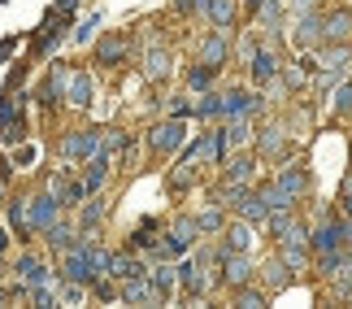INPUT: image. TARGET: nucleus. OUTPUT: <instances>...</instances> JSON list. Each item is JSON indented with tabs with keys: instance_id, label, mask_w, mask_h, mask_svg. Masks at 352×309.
<instances>
[{
	"instance_id": "nucleus-31",
	"label": "nucleus",
	"mask_w": 352,
	"mask_h": 309,
	"mask_svg": "<svg viewBox=\"0 0 352 309\" xmlns=\"http://www.w3.org/2000/svg\"><path fill=\"white\" fill-rule=\"evenodd\" d=\"M235 305H239V309H256V305H265V292H252L248 284H243L239 297H235Z\"/></svg>"
},
{
	"instance_id": "nucleus-5",
	"label": "nucleus",
	"mask_w": 352,
	"mask_h": 309,
	"mask_svg": "<svg viewBox=\"0 0 352 309\" xmlns=\"http://www.w3.org/2000/svg\"><path fill=\"white\" fill-rule=\"evenodd\" d=\"M65 18H70V13H61V9L48 13V22L39 26V35H35V57H48V52L65 39Z\"/></svg>"
},
{
	"instance_id": "nucleus-22",
	"label": "nucleus",
	"mask_w": 352,
	"mask_h": 309,
	"mask_svg": "<svg viewBox=\"0 0 352 309\" xmlns=\"http://www.w3.org/2000/svg\"><path fill=\"white\" fill-rule=\"evenodd\" d=\"M213 74H218V65H192V70H187V92H205L209 83H213Z\"/></svg>"
},
{
	"instance_id": "nucleus-20",
	"label": "nucleus",
	"mask_w": 352,
	"mask_h": 309,
	"mask_svg": "<svg viewBox=\"0 0 352 309\" xmlns=\"http://www.w3.org/2000/svg\"><path fill=\"white\" fill-rule=\"evenodd\" d=\"M252 105H256V100L248 96V92H226V96H222V114H226V118H243Z\"/></svg>"
},
{
	"instance_id": "nucleus-38",
	"label": "nucleus",
	"mask_w": 352,
	"mask_h": 309,
	"mask_svg": "<svg viewBox=\"0 0 352 309\" xmlns=\"http://www.w3.org/2000/svg\"><path fill=\"white\" fill-rule=\"evenodd\" d=\"M148 231H153V222H144L140 231H135V239H131V244H135V248H148V244H153V235H148Z\"/></svg>"
},
{
	"instance_id": "nucleus-24",
	"label": "nucleus",
	"mask_w": 352,
	"mask_h": 309,
	"mask_svg": "<svg viewBox=\"0 0 352 309\" xmlns=\"http://www.w3.org/2000/svg\"><path fill=\"white\" fill-rule=\"evenodd\" d=\"M278 187L296 200V196L305 192V170H283V174H278Z\"/></svg>"
},
{
	"instance_id": "nucleus-29",
	"label": "nucleus",
	"mask_w": 352,
	"mask_h": 309,
	"mask_svg": "<svg viewBox=\"0 0 352 309\" xmlns=\"http://www.w3.org/2000/svg\"><path fill=\"white\" fill-rule=\"evenodd\" d=\"M248 122H243V118H231V122H226V144H231V149H235V144H243V140H248Z\"/></svg>"
},
{
	"instance_id": "nucleus-43",
	"label": "nucleus",
	"mask_w": 352,
	"mask_h": 309,
	"mask_svg": "<svg viewBox=\"0 0 352 309\" xmlns=\"http://www.w3.org/2000/svg\"><path fill=\"white\" fill-rule=\"evenodd\" d=\"M309 5H314V0H292V9H296V13H309Z\"/></svg>"
},
{
	"instance_id": "nucleus-4",
	"label": "nucleus",
	"mask_w": 352,
	"mask_h": 309,
	"mask_svg": "<svg viewBox=\"0 0 352 309\" xmlns=\"http://www.w3.org/2000/svg\"><path fill=\"white\" fill-rule=\"evenodd\" d=\"M70 74H74V70H65V65H52L48 78L35 87V100H39V105H48V109H52V105H61V100H65V92H70Z\"/></svg>"
},
{
	"instance_id": "nucleus-11",
	"label": "nucleus",
	"mask_w": 352,
	"mask_h": 309,
	"mask_svg": "<svg viewBox=\"0 0 352 309\" xmlns=\"http://www.w3.org/2000/svg\"><path fill=\"white\" fill-rule=\"evenodd\" d=\"M91 96H96V83H91L83 70H74V74H70V92H65V100H70L74 109H87Z\"/></svg>"
},
{
	"instance_id": "nucleus-13",
	"label": "nucleus",
	"mask_w": 352,
	"mask_h": 309,
	"mask_svg": "<svg viewBox=\"0 0 352 309\" xmlns=\"http://www.w3.org/2000/svg\"><path fill=\"white\" fill-rule=\"evenodd\" d=\"M344 226L340 222H327V226H318V231H314V248L318 253H340L344 248Z\"/></svg>"
},
{
	"instance_id": "nucleus-32",
	"label": "nucleus",
	"mask_w": 352,
	"mask_h": 309,
	"mask_svg": "<svg viewBox=\"0 0 352 309\" xmlns=\"http://www.w3.org/2000/svg\"><path fill=\"white\" fill-rule=\"evenodd\" d=\"M126 144H131V136H126V131H104V153H122V149H126Z\"/></svg>"
},
{
	"instance_id": "nucleus-46",
	"label": "nucleus",
	"mask_w": 352,
	"mask_h": 309,
	"mask_svg": "<svg viewBox=\"0 0 352 309\" xmlns=\"http://www.w3.org/2000/svg\"><path fill=\"white\" fill-rule=\"evenodd\" d=\"M0 179H9V161L5 157H0Z\"/></svg>"
},
{
	"instance_id": "nucleus-44",
	"label": "nucleus",
	"mask_w": 352,
	"mask_h": 309,
	"mask_svg": "<svg viewBox=\"0 0 352 309\" xmlns=\"http://www.w3.org/2000/svg\"><path fill=\"white\" fill-rule=\"evenodd\" d=\"M74 5H78V0H57V9H61V13H74Z\"/></svg>"
},
{
	"instance_id": "nucleus-47",
	"label": "nucleus",
	"mask_w": 352,
	"mask_h": 309,
	"mask_svg": "<svg viewBox=\"0 0 352 309\" xmlns=\"http://www.w3.org/2000/svg\"><path fill=\"white\" fill-rule=\"evenodd\" d=\"M9 297H13V292H5V288H0V305H5V301H9Z\"/></svg>"
},
{
	"instance_id": "nucleus-45",
	"label": "nucleus",
	"mask_w": 352,
	"mask_h": 309,
	"mask_svg": "<svg viewBox=\"0 0 352 309\" xmlns=\"http://www.w3.org/2000/svg\"><path fill=\"white\" fill-rule=\"evenodd\" d=\"M5 248H9V235H5V226H0V257H5Z\"/></svg>"
},
{
	"instance_id": "nucleus-9",
	"label": "nucleus",
	"mask_w": 352,
	"mask_h": 309,
	"mask_svg": "<svg viewBox=\"0 0 352 309\" xmlns=\"http://www.w3.org/2000/svg\"><path fill=\"white\" fill-rule=\"evenodd\" d=\"M157 305L161 301V292H157V284H153V279H126V284H122V305Z\"/></svg>"
},
{
	"instance_id": "nucleus-23",
	"label": "nucleus",
	"mask_w": 352,
	"mask_h": 309,
	"mask_svg": "<svg viewBox=\"0 0 352 309\" xmlns=\"http://www.w3.org/2000/svg\"><path fill=\"white\" fill-rule=\"evenodd\" d=\"M144 61H148V65H144V74H148V78H166V74H170V52L153 48V52H148Z\"/></svg>"
},
{
	"instance_id": "nucleus-2",
	"label": "nucleus",
	"mask_w": 352,
	"mask_h": 309,
	"mask_svg": "<svg viewBox=\"0 0 352 309\" xmlns=\"http://www.w3.org/2000/svg\"><path fill=\"white\" fill-rule=\"evenodd\" d=\"M196 235H200V222H196V218H179V222L170 226L166 244H157V257H174V253L192 248V244H196Z\"/></svg>"
},
{
	"instance_id": "nucleus-15",
	"label": "nucleus",
	"mask_w": 352,
	"mask_h": 309,
	"mask_svg": "<svg viewBox=\"0 0 352 309\" xmlns=\"http://www.w3.org/2000/svg\"><path fill=\"white\" fill-rule=\"evenodd\" d=\"M122 57H126V39H122V35H104L96 44V61L100 65H118Z\"/></svg>"
},
{
	"instance_id": "nucleus-27",
	"label": "nucleus",
	"mask_w": 352,
	"mask_h": 309,
	"mask_svg": "<svg viewBox=\"0 0 352 309\" xmlns=\"http://www.w3.org/2000/svg\"><path fill=\"white\" fill-rule=\"evenodd\" d=\"M265 284L274 288V292L287 288V262H270V266H265Z\"/></svg>"
},
{
	"instance_id": "nucleus-12",
	"label": "nucleus",
	"mask_w": 352,
	"mask_h": 309,
	"mask_svg": "<svg viewBox=\"0 0 352 309\" xmlns=\"http://www.w3.org/2000/svg\"><path fill=\"white\" fill-rule=\"evenodd\" d=\"M104 275H113V279H122V284H126V279H140L144 275V266L131 257V253H109V266H104Z\"/></svg>"
},
{
	"instance_id": "nucleus-17",
	"label": "nucleus",
	"mask_w": 352,
	"mask_h": 309,
	"mask_svg": "<svg viewBox=\"0 0 352 309\" xmlns=\"http://www.w3.org/2000/svg\"><path fill=\"white\" fill-rule=\"evenodd\" d=\"M248 70H252V78H256V83H270V78L278 74V57L261 48V52H252V65H248Z\"/></svg>"
},
{
	"instance_id": "nucleus-10",
	"label": "nucleus",
	"mask_w": 352,
	"mask_h": 309,
	"mask_svg": "<svg viewBox=\"0 0 352 309\" xmlns=\"http://www.w3.org/2000/svg\"><path fill=\"white\" fill-rule=\"evenodd\" d=\"M18 279H22V284H31V288H44V284H52L57 275H52L48 266L35 257V253H22V257H18Z\"/></svg>"
},
{
	"instance_id": "nucleus-1",
	"label": "nucleus",
	"mask_w": 352,
	"mask_h": 309,
	"mask_svg": "<svg viewBox=\"0 0 352 309\" xmlns=\"http://www.w3.org/2000/svg\"><path fill=\"white\" fill-rule=\"evenodd\" d=\"M104 149V136H100V131H65V136H61V157H70V161H91V157H96Z\"/></svg>"
},
{
	"instance_id": "nucleus-6",
	"label": "nucleus",
	"mask_w": 352,
	"mask_h": 309,
	"mask_svg": "<svg viewBox=\"0 0 352 309\" xmlns=\"http://www.w3.org/2000/svg\"><path fill=\"white\" fill-rule=\"evenodd\" d=\"M57 213H61V200L44 192V196H31V226H35V235H44L52 222H57Z\"/></svg>"
},
{
	"instance_id": "nucleus-41",
	"label": "nucleus",
	"mask_w": 352,
	"mask_h": 309,
	"mask_svg": "<svg viewBox=\"0 0 352 309\" xmlns=\"http://www.w3.org/2000/svg\"><path fill=\"white\" fill-rule=\"evenodd\" d=\"M18 48V35H9V39H0V65H5V57Z\"/></svg>"
},
{
	"instance_id": "nucleus-30",
	"label": "nucleus",
	"mask_w": 352,
	"mask_h": 309,
	"mask_svg": "<svg viewBox=\"0 0 352 309\" xmlns=\"http://www.w3.org/2000/svg\"><path fill=\"white\" fill-rule=\"evenodd\" d=\"M222 166H226L231 179H248V174H252V157H231V161H222Z\"/></svg>"
},
{
	"instance_id": "nucleus-8",
	"label": "nucleus",
	"mask_w": 352,
	"mask_h": 309,
	"mask_svg": "<svg viewBox=\"0 0 352 309\" xmlns=\"http://www.w3.org/2000/svg\"><path fill=\"white\" fill-rule=\"evenodd\" d=\"M231 57V44H226V31H213L200 39V48H196V61H205V65H218L222 70V61Z\"/></svg>"
},
{
	"instance_id": "nucleus-28",
	"label": "nucleus",
	"mask_w": 352,
	"mask_h": 309,
	"mask_svg": "<svg viewBox=\"0 0 352 309\" xmlns=\"http://www.w3.org/2000/svg\"><path fill=\"white\" fill-rule=\"evenodd\" d=\"M196 114H200V118H218V114H222V96H213V92H205V96L196 100Z\"/></svg>"
},
{
	"instance_id": "nucleus-49",
	"label": "nucleus",
	"mask_w": 352,
	"mask_h": 309,
	"mask_svg": "<svg viewBox=\"0 0 352 309\" xmlns=\"http://www.w3.org/2000/svg\"><path fill=\"white\" fill-rule=\"evenodd\" d=\"M0 5H9V0H0Z\"/></svg>"
},
{
	"instance_id": "nucleus-34",
	"label": "nucleus",
	"mask_w": 352,
	"mask_h": 309,
	"mask_svg": "<svg viewBox=\"0 0 352 309\" xmlns=\"http://www.w3.org/2000/svg\"><path fill=\"white\" fill-rule=\"evenodd\" d=\"M91 288H96V297H100V301H118V297H122V288H113L109 279H96Z\"/></svg>"
},
{
	"instance_id": "nucleus-35",
	"label": "nucleus",
	"mask_w": 352,
	"mask_h": 309,
	"mask_svg": "<svg viewBox=\"0 0 352 309\" xmlns=\"http://www.w3.org/2000/svg\"><path fill=\"white\" fill-rule=\"evenodd\" d=\"M83 288H87V284H74V279H70V284H65V288H61V301H65V305H74V301H83Z\"/></svg>"
},
{
	"instance_id": "nucleus-19",
	"label": "nucleus",
	"mask_w": 352,
	"mask_h": 309,
	"mask_svg": "<svg viewBox=\"0 0 352 309\" xmlns=\"http://www.w3.org/2000/svg\"><path fill=\"white\" fill-rule=\"evenodd\" d=\"M352 31V13H331V18H322V39H344Z\"/></svg>"
},
{
	"instance_id": "nucleus-42",
	"label": "nucleus",
	"mask_w": 352,
	"mask_h": 309,
	"mask_svg": "<svg viewBox=\"0 0 352 309\" xmlns=\"http://www.w3.org/2000/svg\"><path fill=\"white\" fill-rule=\"evenodd\" d=\"M344 209L352 213V179H348V187H344Z\"/></svg>"
},
{
	"instance_id": "nucleus-18",
	"label": "nucleus",
	"mask_w": 352,
	"mask_h": 309,
	"mask_svg": "<svg viewBox=\"0 0 352 309\" xmlns=\"http://www.w3.org/2000/svg\"><path fill=\"white\" fill-rule=\"evenodd\" d=\"M235 209H239V213H243L248 222H270V200H265L261 192H256V196H243Z\"/></svg>"
},
{
	"instance_id": "nucleus-16",
	"label": "nucleus",
	"mask_w": 352,
	"mask_h": 309,
	"mask_svg": "<svg viewBox=\"0 0 352 309\" xmlns=\"http://www.w3.org/2000/svg\"><path fill=\"white\" fill-rule=\"evenodd\" d=\"M179 284L192 292V297H200V292H205V270H200L196 257H187V262L179 266Z\"/></svg>"
},
{
	"instance_id": "nucleus-48",
	"label": "nucleus",
	"mask_w": 352,
	"mask_h": 309,
	"mask_svg": "<svg viewBox=\"0 0 352 309\" xmlns=\"http://www.w3.org/2000/svg\"><path fill=\"white\" fill-rule=\"evenodd\" d=\"M0 200H5V179H0Z\"/></svg>"
},
{
	"instance_id": "nucleus-39",
	"label": "nucleus",
	"mask_w": 352,
	"mask_h": 309,
	"mask_svg": "<svg viewBox=\"0 0 352 309\" xmlns=\"http://www.w3.org/2000/svg\"><path fill=\"white\" fill-rule=\"evenodd\" d=\"M170 114H174V118H187V114H196V105H192V100H174Z\"/></svg>"
},
{
	"instance_id": "nucleus-3",
	"label": "nucleus",
	"mask_w": 352,
	"mask_h": 309,
	"mask_svg": "<svg viewBox=\"0 0 352 309\" xmlns=\"http://www.w3.org/2000/svg\"><path fill=\"white\" fill-rule=\"evenodd\" d=\"M183 140H187V122H183V118H170V122H161V127L148 131V149H153V153H174Z\"/></svg>"
},
{
	"instance_id": "nucleus-33",
	"label": "nucleus",
	"mask_w": 352,
	"mask_h": 309,
	"mask_svg": "<svg viewBox=\"0 0 352 309\" xmlns=\"http://www.w3.org/2000/svg\"><path fill=\"white\" fill-rule=\"evenodd\" d=\"M96 26H100V13H91V18H87V22H83V26L74 31V44H87V39L96 35Z\"/></svg>"
},
{
	"instance_id": "nucleus-14",
	"label": "nucleus",
	"mask_w": 352,
	"mask_h": 309,
	"mask_svg": "<svg viewBox=\"0 0 352 309\" xmlns=\"http://www.w3.org/2000/svg\"><path fill=\"white\" fill-rule=\"evenodd\" d=\"M44 239H48L57 253H70L74 244H83V239H78V231H74V226H65V222H52L48 231H44Z\"/></svg>"
},
{
	"instance_id": "nucleus-7",
	"label": "nucleus",
	"mask_w": 352,
	"mask_h": 309,
	"mask_svg": "<svg viewBox=\"0 0 352 309\" xmlns=\"http://www.w3.org/2000/svg\"><path fill=\"white\" fill-rule=\"evenodd\" d=\"M222 279L231 288H243L252 279V262H248V253H226L222 248Z\"/></svg>"
},
{
	"instance_id": "nucleus-26",
	"label": "nucleus",
	"mask_w": 352,
	"mask_h": 309,
	"mask_svg": "<svg viewBox=\"0 0 352 309\" xmlns=\"http://www.w3.org/2000/svg\"><path fill=\"white\" fill-rule=\"evenodd\" d=\"M174 279H179V266H174V270H170V266H157V270H153V284H157V292H161V301L170 297Z\"/></svg>"
},
{
	"instance_id": "nucleus-36",
	"label": "nucleus",
	"mask_w": 352,
	"mask_h": 309,
	"mask_svg": "<svg viewBox=\"0 0 352 309\" xmlns=\"http://www.w3.org/2000/svg\"><path fill=\"white\" fill-rule=\"evenodd\" d=\"M196 222H200V231H218V226H222V213H218V209H209V213H200Z\"/></svg>"
},
{
	"instance_id": "nucleus-21",
	"label": "nucleus",
	"mask_w": 352,
	"mask_h": 309,
	"mask_svg": "<svg viewBox=\"0 0 352 309\" xmlns=\"http://www.w3.org/2000/svg\"><path fill=\"white\" fill-rule=\"evenodd\" d=\"M252 244V231H248V218H243L239 226H231V231H226V239H222V248L226 253H243Z\"/></svg>"
},
{
	"instance_id": "nucleus-40",
	"label": "nucleus",
	"mask_w": 352,
	"mask_h": 309,
	"mask_svg": "<svg viewBox=\"0 0 352 309\" xmlns=\"http://www.w3.org/2000/svg\"><path fill=\"white\" fill-rule=\"evenodd\" d=\"M13 161H18V166H31V161H35V149L26 144V149H18V153H13Z\"/></svg>"
},
{
	"instance_id": "nucleus-37",
	"label": "nucleus",
	"mask_w": 352,
	"mask_h": 309,
	"mask_svg": "<svg viewBox=\"0 0 352 309\" xmlns=\"http://www.w3.org/2000/svg\"><path fill=\"white\" fill-rule=\"evenodd\" d=\"M278 144H283V140H278V127H270L265 136H261V149H265V153H278Z\"/></svg>"
},
{
	"instance_id": "nucleus-25",
	"label": "nucleus",
	"mask_w": 352,
	"mask_h": 309,
	"mask_svg": "<svg viewBox=\"0 0 352 309\" xmlns=\"http://www.w3.org/2000/svg\"><path fill=\"white\" fill-rule=\"evenodd\" d=\"M100 218H104V200H87V205L78 209V226H83V231H91Z\"/></svg>"
}]
</instances>
